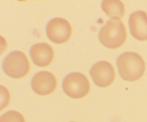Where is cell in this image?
Returning <instances> with one entry per match:
<instances>
[{
	"instance_id": "1",
	"label": "cell",
	"mask_w": 147,
	"mask_h": 122,
	"mask_svg": "<svg viewBox=\"0 0 147 122\" xmlns=\"http://www.w3.org/2000/svg\"><path fill=\"white\" fill-rule=\"evenodd\" d=\"M118 69L121 77L127 81H135L144 74L145 62L136 53L127 52L121 55L117 59Z\"/></svg>"
},
{
	"instance_id": "4",
	"label": "cell",
	"mask_w": 147,
	"mask_h": 122,
	"mask_svg": "<svg viewBox=\"0 0 147 122\" xmlns=\"http://www.w3.org/2000/svg\"><path fill=\"white\" fill-rule=\"evenodd\" d=\"M65 93L73 98H81L90 91V83L80 73H72L65 78L63 83Z\"/></svg>"
},
{
	"instance_id": "6",
	"label": "cell",
	"mask_w": 147,
	"mask_h": 122,
	"mask_svg": "<svg viewBox=\"0 0 147 122\" xmlns=\"http://www.w3.org/2000/svg\"><path fill=\"white\" fill-rule=\"evenodd\" d=\"M90 73L95 84L101 88L110 86L115 79V70L113 65L107 61L96 63L90 69Z\"/></svg>"
},
{
	"instance_id": "9",
	"label": "cell",
	"mask_w": 147,
	"mask_h": 122,
	"mask_svg": "<svg viewBox=\"0 0 147 122\" xmlns=\"http://www.w3.org/2000/svg\"><path fill=\"white\" fill-rule=\"evenodd\" d=\"M30 55L33 63L39 67H46L53 62L54 51L47 43H37L30 49Z\"/></svg>"
},
{
	"instance_id": "10",
	"label": "cell",
	"mask_w": 147,
	"mask_h": 122,
	"mask_svg": "<svg viewBox=\"0 0 147 122\" xmlns=\"http://www.w3.org/2000/svg\"><path fill=\"white\" fill-rule=\"evenodd\" d=\"M102 9L109 17L115 20L123 18L125 14V7L123 3L117 0H106L102 3Z\"/></svg>"
},
{
	"instance_id": "3",
	"label": "cell",
	"mask_w": 147,
	"mask_h": 122,
	"mask_svg": "<svg viewBox=\"0 0 147 122\" xmlns=\"http://www.w3.org/2000/svg\"><path fill=\"white\" fill-rule=\"evenodd\" d=\"M6 74L13 78H21L28 74L30 66L27 56L21 51H14L7 56L3 63Z\"/></svg>"
},
{
	"instance_id": "11",
	"label": "cell",
	"mask_w": 147,
	"mask_h": 122,
	"mask_svg": "<svg viewBox=\"0 0 147 122\" xmlns=\"http://www.w3.org/2000/svg\"><path fill=\"white\" fill-rule=\"evenodd\" d=\"M1 122H24V120L22 116L19 113L15 111H9L2 116Z\"/></svg>"
},
{
	"instance_id": "5",
	"label": "cell",
	"mask_w": 147,
	"mask_h": 122,
	"mask_svg": "<svg viewBox=\"0 0 147 122\" xmlns=\"http://www.w3.org/2000/svg\"><path fill=\"white\" fill-rule=\"evenodd\" d=\"M47 37L56 44H63L70 39L72 34L70 24L63 18L50 20L46 27Z\"/></svg>"
},
{
	"instance_id": "2",
	"label": "cell",
	"mask_w": 147,
	"mask_h": 122,
	"mask_svg": "<svg viewBox=\"0 0 147 122\" xmlns=\"http://www.w3.org/2000/svg\"><path fill=\"white\" fill-rule=\"evenodd\" d=\"M126 30L122 21L111 19L100 29L98 37L100 42L110 49L120 47L126 40Z\"/></svg>"
},
{
	"instance_id": "7",
	"label": "cell",
	"mask_w": 147,
	"mask_h": 122,
	"mask_svg": "<svg viewBox=\"0 0 147 122\" xmlns=\"http://www.w3.org/2000/svg\"><path fill=\"white\" fill-rule=\"evenodd\" d=\"M57 87V80L53 73L41 71L35 74L32 80V88L34 93L46 96L53 93Z\"/></svg>"
},
{
	"instance_id": "8",
	"label": "cell",
	"mask_w": 147,
	"mask_h": 122,
	"mask_svg": "<svg viewBox=\"0 0 147 122\" xmlns=\"http://www.w3.org/2000/svg\"><path fill=\"white\" fill-rule=\"evenodd\" d=\"M129 27L132 36L141 41L147 40V14L145 11L132 13L129 18Z\"/></svg>"
}]
</instances>
